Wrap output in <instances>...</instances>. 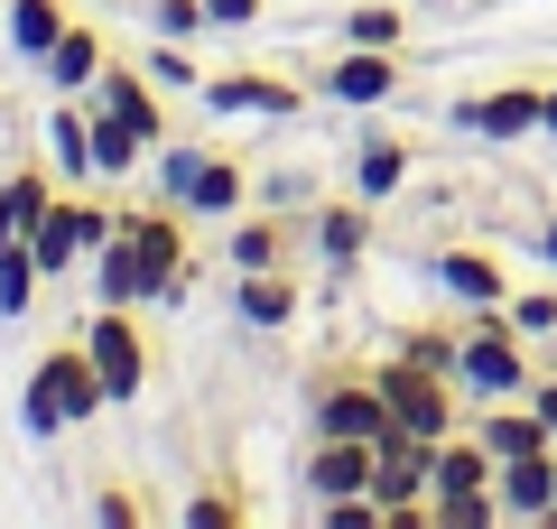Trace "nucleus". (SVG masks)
Returning a JSON list of instances; mask_svg holds the SVG:
<instances>
[{
    "instance_id": "obj_1",
    "label": "nucleus",
    "mask_w": 557,
    "mask_h": 529,
    "mask_svg": "<svg viewBox=\"0 0 557 529\" xmlns=\"http://www.w3.org/2000/svg\"><path fill=\"white\" fill-rule=\"evenodd\" d=\"M186 297V205H131L94 251V307H177Z\"/></svg>"
},
{
    "instance_id": "obj_2",
    "label": "nucleus",
    "mask_w": 557,
    "mask_h": 529,
    "mask_svg": "<svg viewBox=\"0 0 557 529\" xmlns=\"http://www.w3.org/2000/svg\"><path fill=\"white\" fill-rule=\"evenodd\" d=\"M530 334L511 325L502 307H474L456 325V391L465 399H530Z\"/></svg>"
},
{
    "instance_id": "obj_3",
    "label": "nucleus",
    "mask_w": 557,
    "mask_h": 529,
    "mask_svg": "<svg viewBox=\"0 0 557 529\" xmlns=\"http://www.w3.org/2000/svg\"><path fill=\"white\" fill-rule=\"evenodd\" d=\"M94 409H112V399H102V372H94V353H84V344H57V353L28 362L20 436H65V428H84Z\"/></svg>"
},
{
    "instance_id": "obj_4",
    "label": "nucleus",
    "mask_w": 557,
    "mask_h": 529,
    "mask_svg": "<svg viewBox=\"0 0 557 529\" xmlns=\"http://www.w3.org/2000/svg\"><path fill=\"white\" fill-rule=\"evenodd\" d=\"M493 455H483V436L474 428H456L437 446V465H428V510H418V529H483V520H502L493 510Z\"/></svg>"
},
{
    "instance_id": "obj_5",
    "label": "nucleus",
    "mask_w": 557,
    "mask_h": 529,
    "mask_svg": "<svg viewBox=\"0 0 557 529\" xmlns=\"http://www.w3.org/2000/svg\"><path fill=\"white\" fill-rule=\"evenodd\" d=\"M381 391H391V428H399V436H428V446H446V436L465 428V391H456V372H428V362H399V353H381Z\"/></svg>"
},
{
    "instance_id": "obj_6",
    "label": "nucleus",
    "mask_w": 557,
    "mask_h": 529,
    "mask_svg": "<svg viewBox=\"0 0 557 529\" xmlns=\"http://www.w3.org/2000/svg\"><path fill=\"white\" fill-rule=\"evenodd\" d=\"M112 205L94 196V186H75V196H57L47 205V223L28 233V260H38L47 279H75V270H94V251H102V233H112Z\"/></svg>"
},
{
    "instance_id": "obj_7",
    "label": "nucleus",
    "mask_w": 557,
    "mask_h": 529,
    "mask_svg": "<svg viewBox=\"0 0 557 529\" xmlns=\"http://www.w3.org/2000/svg\"><path fill=\"white\" fill-rule=\"evenodd\" d=\"M84 353H94L102 399H112V409H131V399L149 391V334H139V307H94V325H84Z\"/></svg>"
},
{
    "instance_id": "obj_8",
    "label": "nucleus",
    "mask_w": 557,
    "mask_h": 529,
    "mask_svg": "<svg viewBox=\"0 0 557 529\" xmlns=\"http://www.w3.org/2000/svg\"><path fill=\"white\" fill-rule=\"evenodd\" d=\"M428 465H437V446L428 436H381V465H372V502L391 529H418V510H428Z\"/></svg>"
},
{
    "instance_id": "obj_9",
    "label": "nucleus",
    "mask_w": 557,
    "mask_h": 529,
    "mask_svg": "<svg viewBox=\"0 0 557 529\" xmlns=\"http://www.w3.org/2000/svg\"><path fill=\"white\" fill-rule=\"evenodd\" d=\"M317 436H362V446H381L391 436V391H381V372H344L317 391Z\"/></svg>"
},
{
    "instance_id": "obj_10",
    "label": "nucleus",
    "mask_w": 557,
    "mask_h": 529,
    "mask_svg": "<svg viewBox=\"0 0 557 529\" xmlns=\"http://www.w3.org/2000/svg\"><path fill=\"white\" fill-rule=\"evenodd\" d=\"M465 428L483 436V455L493 465H511V455H548L557 446V428L539 418V399H474V418Z\"/></svg>"
},
{
    "instance_id": "obj_11",
    "label": "nucleus",
    "mask_w": 557,
    "mask_h": 529,
    "mask_svg": "<svg viewBox=\"0 0 557 529\" xmlns=\"http://www.w3.org/2000/svg\"><path fill=\"white\" fill-rule=\"evenodd\" d=\"M456 131L465 139H539V84H493V94H465L456 102Z\"/></svg>"
},
{
    "instance_id": "obj_12",
    "label": "nucleus",
    "mask_w": 557,
    "mask_h": 529,
    "mask_svg": "<svg viewBox=\"0 0 557 529\" xmlns=\"http://www.w3.org/2000/svg\"><path fill=\"white\" fill-rule=\"evenodd\" d=\"M325 102H344V112L399 102V47H344V57L325 65Z\"/></svg>"
},
{
    "instance_id": "obj_13",
    "label": "nucleus",
    "mask_w": 557,
    "mask_h": 529,
    "mask_svg": "<svg viewBox=\"0 0 557 529\" xmlns=\"http://www.w3.org/2000/svg\"><path fill=\"white\" fill-rule=\"evenodd\" d=\"M372 465L381 446H362V436H317V455H307V502H354V492H372Z\"/></svg>"
},
{
    "instance_id": "obj_14",
    "label": "nucleus",
    "mask_w": 557,
    "mask_h": 529,
    "mask_svg": "<svg viewBox=\"0 0 557 529\" xmlns=\"http://www.w3.org/2000/svg\"><path fill=\"white\" fill-rule=\"evenodd\" d=\"M493 510L502 520H548L557 529V446L548 455H511L493 473Z\"/></svg>"
},
{
    "instance_id": "obj_15",
    "label": "nucleus",
    "mask_w": 557,
    "mask_h": 529,
    "mask_svg": "<svg viewBox=\"0 0 557 529\" xmlns=\"http://www.w3.org/2000/svg\"><path fill=\"white\" fill-rule=\"evenodd\" d=\"M298 102L307 94L288 75H214L205 84V112H223V121H288Z\"/></svg>"
},
{
    "instance_id": "obj_16",
    "label": "nucleus",
    "mask_w": 557,
    "mask_h": 529,
    "mask_svg": "<svg viewBox=\"0 0 557 529\" xmlns=\"http://www.w3.org/2000/svg\"><path fill=\"white\" fill-rule=\"evenodd\" d=\"M47 158H57L65 186H102V176H94V102H84V94L47 102Z\"/></svg>"
},
{
    "instance_id": "obj_17",
    "label": "nucleus",
    "mask_w": 557,
    "mask_h": 529,
    "mask_svg": "<svg viewBox=\"0 0 557 529\" xmlns=\"http://www.w3.org/2000/svg\"><path fill=\"white\" fill-rule=\"evenodd\" d=\"M307 242H317L325 270H362V251H372V205H362V196L317 205V214H307Z\"/></svg>"
},
{
    "instance_id": "obj_18",
    "label": "nucleus",
    "mask_w": 557,
    "mask_h": 529,
    "mask_svg": "<svg viewBox=\"0 0 557 529\" xmlns=\"http://www.w3.org/2000/svg\"><path fill=\"white\" fill-rule=\"evenodd\" d=\"M112 65V47H102V28H84V20H65V38L38 57V75H47V94H94V75Z\"/></svg>"
},
{
    "instance_id": "obj_19",
    "label": "nucleus",
    "mask_w": 557,
    "mask_h": 529,
    "mask_svg": "<svg viewBox=\"0 0 557 529\" xmlns=\"http://www.w3.org/2000/svg\"><path fill=\"white\" fill-rule=\"evenodd\" d=\"M47 205H57V176H38V168L0 176V260H10V251H28V233L47 223Z\"/></svg>"
},
{
    "instance_id": "obj_20",
    "label": "nucleus",
    "mask_w": 557,
    "mask_h": 529,
    "mask_svg": "<svg viewBox=\"0 0 557 529\" xmlns=\"http://www.w3.org/2000/svg\"><path fill=\"white\" fill-rule=\"evenodd\" d=\"M428 270H437V288L456 297V307H511V279H502L493 251H437Z\"/></svg>"
},
{
    "instance_id": "obj_21",
    "label": "nucleus",
    "mask_w": 557,
    "mask_h": 529,
    "mask_svg": "<svg viewBox=\"0 0 557 529\" xmlns=\"http://www.w3.org/2000/svg\"><path fill=\"white\" fill-rule=\"evenodd\" d=\"M233 316L242 325H288V316H298V279H288V260H278V270H233Z\"/></svg>"
},
{
    "instance_id": "obj_22",
    "label": "nucleus",
    "mask_w": 557,
    "mask_h": 529,
    "mask_svg": "<svg viewBox=\"0 0 557 529\" xmlns=\"http://www.w3.org/2000/svg\"><path fill=\"white\" fill-rule=\"evenodd\" d=\"M288 242H298V233L278 223V205H260V214L242 205V214H233V242H223V260H233V270H278V260H288Z\"/></svg>"
},
{
    "instance_id": "obj_23",
    "label": "nucleus",
    "mask_w": 557,
    "mask_h": 529,
    "mask_svg": "<svg viewBox=\"0 0 557 529\" xmlns=\"http://www.w3.org/2000/svg\"><path fill=\"white\" fill-rule=\"evenodd\" d=\"M399 186H409V139L372 131V139L354 149V196H362V205H391Z\"/></svg>"
},
{
    "instance_id": "obj_24",
    "label": "nucleus",
    "mask_w": 557,
    "mask_h": 529,
    "mask_svg": "<svg viewBox=\"0 0 557 529\" xmlns=\"http://www.w3.org/2000/svg\"><path fill=\"white\" fill-rule=\"evenodd\" d=\"M57 38H65V10H57V0H10V20H0V47H10L20 65H38Z\"/></svg>"
},
{
    "instance_id": "obj_25",
    "label": "nucleus",
    "mask_w": 557,
    "mask_h": 529,
    "mask_svg": "<svg viewBox=\"0 0 557 529\" xmlns=\"http://www.w3.org/2000/svg\"><path fill=\"white\" fill-rule=\"evenodd\" d=\"M186 214H214V223H233L242 205H251V168H233V158H205V176L186 186Z\"/></svg>"
},
{
    "instance_id": "obj_26",
    "label": "nucleus",
    "mask_w": 557,
    "mask_h": 529,
    "mask_svg": "<svg viewBox=\"0 0 557 529\" xmlns=\"http://www.w3.org/2000/svg\"><path fill=\"white\" fill-rule=\"evenodd\" d=\"M84 102H94V94H84ZM139 158H149V139H139L121 112H102V102H94V176L112 186V176H131Z\"/></svg>"
},
{
    "instance_id": "obj_27",
    "label": "nucleus",
    "mask_w": 557,
    "mask_h": 529,
    "mask_svg": "<svg viewBox=\"0 0 557 529\" xmlns=\"http://www.w3.org/2000/svg\"><path fill=\"white\" fill-rule=\"evenodd\" d=\"M205 158H214V149H196V139H159V149H149V168H159V196H168V205H177L186 186L205 176Z\"/></svg>"
},
{
    "instance_id": "obj_28",
    "label": "nucleus",
    "mask_w": 557,
    "mask_h": 529,
    "mask_svg": "<svg viewBox=\"0 0 557 529\" xmlns=\"http://www.w3.org/2000/svg\"><path fill=\"white\" fill-rule=\"evenodd\" d=\"M409 38V20H399L391 0H362V10H344V47H399Z\"/></svg>"
},
{
    "instance_id": "obj_29",
    "label": "nucleus",
    "mask_w": 557,
    "mask_h": 529,
    "mask_svg": "<svg viewBox=\"0 0 557 529\" xmlns=\"http://www.w3.org/2000/svg\"><path fill=\"white\" fill-rule=\"evenodd\" d=\"M139 75L159 84V94H205V75H196V57H186V38L149 47V57H139Z\"/></svg>"
},
{
    "instance_id": "obj_30",
    "label": "nucleus",
    "mask_w": 557,
    "mask_h": 529,
    "mask_svg": "<svg viewBox=\"0 0 557 529\" xmlns=\"http://www.w3.org/2000/svg\"><path fill=\"white\" fill-rule=\"evenodd\" d=\"M391 353L399 362H428V372H456V325H409Z\"/></svg>"
},
{
    "instance_id": "obj_31",
    "label": "nucleus",
    "mask_w": 557,
    "mask_h": 529,
    "mask_svg": "<svg viewBox=\"0 0 557 529\" xmlns=\"http://www.w3.org/2000/svg\"><path fill=\"white\" fill-rule=\"evenodd\" d=\"M502 316H511L530 344H548V334H557V288H511V307H502Z\"/></svg>"
},
{
    "instance_id": "obj_32",
    "label": "nucleus",
    "mask_w": 557,
    "mask_h": 529,
    "mask_svg": "<svg viewBox=\"0 0 557 529\" xmlns=\"http://www.w3.org/2000/svg\"><path fill=\"white\" fill-rule=\"evenodd\" d=\"M38 288H47V270H38L28 251L0 260V316H28V297H38Z\"/></svg>"
},
{
    "instance_id": "obj_33",
    "label": "nucleus",
    "mask_w": 557,
    "mask_h": 529,
    "mask_svg": "<svg viewBox=\"0 0 557 529\" xmlns=\"http://www.w3.org/2000/svg\"><path fill=\"white\" fill-rule=\"evenodd\" d=\"M149 28H159V38H205V0H149Z\"/></svg>"
},
{
    "instance_id": "obj_34",
    "label": "nucleus",
    "mask_w": 557,
    "mask_h": 529,
    "mask_svg": "<svg viewBox=\"0 0 557 529\" xmlns=\"http://www.w3.org/2000/svg\"><path fill=\"white\" fill-rule=\"evenodd\" d=\"M177 520H186V529H223V520H242V502H233V492H196Z\"/></svg>"
},
{
    "instance_id": "obj_35",
    "label": "nucleus",
    "mask_w": 557,
    "mask_h": 529,
    "mask_svg": "<svg viewBox=\"0 0 557 529\" xmlns=\"http://www.w3.org/2000/svg\"><path fill=\"white\" fill-rule=\"evenodd\" d=\"M260 10H270V0H205V20H214V28H251Z\"/></svg>"
},
{
    "instance_id": "obj_36",
    "label": "nucleus",
    "mask_w": 557,
    "mask_h": 529,
    "mask_svg": "<svg viewBox=\"0 0 557 529\" xmlns=\"http://www.w3.org/2000/svg\"><path fill=\"white\" fill-rule=\"evenodd\" d=\"M530 399H539V418L557 428V372H539V381H530Z\"/></svg>"
},
{
    "instance_id": "obj_37",
    "label": "nucleus",
    "mask_w": 557,
    "mask_h": 529,
    "mask_svg": "<svg viewBox=\"0 0 557 529\" xmlns=\"http://www.w3.org/2000/svg\"><path fill=\"white\" fill-rule=\"evenodd\" d=\"M539 139H557V84H539Z\"/></svg>"
},
{
    "instance_id": "obj_38",
    "label": "nucleus",
    "mask_w": 557,
    "mask_h": 529,
    "mask_svg": "<svg viewBox=\"0 0 557 529\" xmlns=\"http://www.w3.org/2000/svg\"><path fill=\"white\" fill-rule=\"evenodd\" d=\"M539 270H548V279H557V214H548V223H539Z\"/></svg>"
}]
</instances>
